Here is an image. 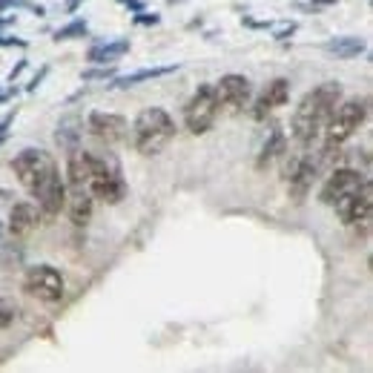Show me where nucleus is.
<instances>
[{
    "instance_id": "f257e3e1",
    "label": "nucleus",
    "mask_w": 373,
    "mask_h": 373,
    "mask_svg": "<svg viewBox=\"0 0 373 373\" xmlns=\"http://www.w3.org/2000/svg\"><path fill=\"white\" fill-rule=\"evenodd\" d=\"M12 170L20 181V186L26 190L35 204L40 207L43 219L61 216L63 201H66V181L61 175L58 161L38 147H26L12 158Z\"/></svg>"
},
{
    "instance_id": "f03ea898",
    "label": "nucleus",
    "mask_w": 373,
    "mask_h": 373,
    "mask_svg": "<svg viewBox=\"0 0 373 373\" xmlns=\"http://www.w3.org/2000/svg\"><path fill=\"white\" fill-rule=\"evenodd\" d=\"M342 98H344V89L339 81H324V84L313 86L293 109V118H290L293 141L299 147H310L322 135L324 124H328V118L333 115V109Z\"/></svg>"
},
{
    "instance_id": "7ed1b4c3",
    "label": "nucleus",
    "mask_w": 373,
    "mask_h": 373,
    "mask_svg": "<svg viewBox=\"0 0 373 373\" xmlns=\"http://www.w3.org/2000/svg\"><path fill=\"white\" fill-rule=\"evenodd\" d=\"M175 118L164 109V106H147L135 115V121H132V147L138 155H161L170 144H173V138H175Z\"/></svg>"
},
{
    "instance_id": "20e7f679",
    "label": "nucleus",
    "mask_w": 373,
    "mask_h": 373,
    "mask_svg": "<svg viewBox=\"0 0 373 373\" xmlns=\"http://www.w3.org/2000/svg\"><path fill=\"white\" fill-rule=\"evenodd\" d=\"M367 112H370V98H342L333 109V115L328 118V124H324L322 129V138H324V144L322 150L324 152H331V155H339V150L351 141V138L359 132V127L365 124L367 118Z\"/></svg>"
},
{
    "instance_id": "39448f33",
    "label": "nucleus",
    "mask_w": 373,
    "mask_h": 373,
    "mask_svg": "<svg viewBox=\"0 0 373 373\" xmlns=\"http://www.w3.org/2000/svg\"><path fill=\"white\" fill-rule=\"evenodd\" d=\"M86 190L92 193L95 201H104L109 207L121 204L127 198V181H124V173L118 167V161H115L112 155H98L95 173H92Z\"/></svg>"
},
{
    "instance_id": "423d86ee",
    "label": "nucleus",
    "mask_w": 373,
    "mask_h": 373,
    "mask_svg": "<svg viewBox=\"0 0 373 373\" xmlns=\"http://www.w3.org/2000/svg\"><path fill=\"white\" fill-rule=\"evenodd\" d=\"M20 287H23V293H26V296H32L38 301H46V305H55V301H61L63 293H66L63 276L52 264L26 267V270H23V278H20Z\"/></svg>"
},
{
    "instance_id": "0eeeda50",
    "label": "nucleus",
    "mask_w": 373,
    "mask_h": 373,
    "mask_svg": "<svg viewBox=\"0 0 373 373\" xmlns=\"http://www.w3.org/2000/svg\"><path fill=\"white\" fill-rule=\"evenodd\" d=\"M219 101H216V89L213 84H201L193 98L186 101L184 106V127L190 135H207L209 129H213L216 118H219Z\"/></svg>"
},
{
    "instance_id": "6e6552de",
    "label": "nucleus",
    "mask_w": 373,
    "mask_h": 373,
    "mask_svg": "<svg viewBox=\"0 0 373 373\" xmlns=\"http://www.w3.org/2000/svg\"><path fill=\"white\" fill-rule=\"evenodd\" d=\"M331 158H333V155L324 152V150L301 155V161H299L296 170H293L290 178H287V196H290L293 204H305V201H308V196L313 193V184L319 181L324 164H328Z\"/></svg>"
},
{
    "instance_id": "1a4fd4ad",
    "label": "nucleus",
    "mask_w": 373,
    "mask_h": 373,
    "mask_svg": "<svg viewBox=\"0 0 373 373\" xmlns=\"http://www.w3.org/2000/svg\"><path fill=\"white\" fill-rule=\"evenodd\" d=\"M336 209V219L344 227H370V213H373V181L367 178L365 184H359L354 193H347L342 198H336L331 204Z\"/></svg>"
},
{
    "instance_id": "9d476101",
    "label": "nucleus",
    "mask_w": 373,
    "mask_h": 373,
    "mask_svg": "<svg viewBox=\"0 0 373 373\" xmlns=\"http://www.w3.org/2000/svg\"><path fill=\"white\" fill-rule=\"evenodd\" d=\"M370 175L367 170H359V167H347V164H336V170L328 173L324 184L319 186V204H333L336 198L354 193L359 184H365Z\"/></svg>"
},
{
    "instance_id": "9b49d317",
    "label": "nucleus",
    "mask_w": 373,
    "mask_h": 373,
    "mask_svg": "<svg viewBox=\"0 0 373 373\" xmlns=\"http://www.w3.org/2000/svg\"><path fill=\"white\" fill-rule=\"evenodd\" d=\"M216 101H219V109H230V112H241L244 106H250L253 101V84L247 75H239V72H230V75H221L216 84Z\"/></svg>"
},
{
    "instance_id": "f8f14e48",
    "label": "nucleus",
    "mask_w": 373,
    "mask_h": 373,
    "mask_svg": "<svg viewBox=\"0 0 373 373\" xmlns=\"http://www.w3.org/2000/svg\"><path fill=\"white\" fill-rule=\"evenodd\" d=\"M86 129H89V135L95 138V141H101L106 147H115V144L127 141V135H129V124H127L124 115H118V112H101V109L89 112Z\"/></svg>"
},
{
    "instance_id": "ddd939ff",
    "label": "nucleus",
    "mask_w": 373,
    "mask_h": 373,
    "mask_svg": "<svg viewBox=\"0 0 373 373\" xmlns=\"http://www.w3.org/2000/svg\"><path fill=\"white\" fill-rule=\"evenodd\" d=\"M287 101H290V81H287V78H273V81L262 89V95L255 98V101H250L253 121H264L270 112L287 106Z\"/></svg>"
},
{
    "instance_id": "4468645a",
    "label": "nucleus",
    "mask_w": 373,
    "mask_h": 373,
    "mask_svg": "<svg viewBox=\"0 0 373 373\" xmlns=\"http://www.w3.org/2000/svg\"><path fill=\"white\" fill-rule=\"evenodd\" d=\"M40 221H43V213H40V207L35 201H15L9 207V224H6V230H9L12 239L23 241V239H29L32 232L40 227Z\"/></svg>"
},
{
    "instance_id": "2eb2a0df",
    "label": "nucleus",
    "mask_w": 373,
    "mask_h": 373,
    "mask_svg": "<svg viewBox=\"0 0 373 373\" xmlns=\"http://www.w3.org/2000/svg\"><path fill=\"white\" fill-rule=\"evenodd\" d=\"M63 213L75 227H86L95 213V198L86 186H66V201H63Z\"/></svg>"
},
{
    "instance_id": "dca6fc26",
    "label": "nucleus",
    "mask_w": 373,
    "mask_h": 373,
    "mask_svg": "<svg viewBox=\"0 0 373 373\" xmlns=\"http://www.w3.org/2000/svg\"><path fill=\"white\" fill-rule=\"evenodd\" d=\"M129 52V38H115V40H101L89 46L86 61L89 63H118Z\"/></svg>"
},
{
    "instance_id": "f3484780",
    "label": "nucleus",
    "mask_w": 373,
    "mask_h": 373,
    "mask_svg": "<svg viewBox=\"0 0 373 373\" xmlns=\"http://www.w3.org/2000/svg\"><path fill=\"white\" fill-rule=\"evenodd\" d=\"M178 69V63H170V66H147V69H135V72H127V75H115L109 81L112 89H129V86H138L144 81H155V78H164V75H173Z\"/></svg>"
},
{
    "instance_id": "a211bd4d",
    "label": "nucleus",
    "mask_w": 373,
    "mask_h": 373,
    "mask_svg": "<svg viewBox=\"0 0 373 373\" xmlns=\"http://www.w3.org/2000/svg\"><path fill=\"white\" fill-rule=\"evenodd\" d=\"M81 138H84V118L81 115H63V118L58 121V129H55V141L63 152L81 147Z\"/></svg>"
},
{
    "instance_id": "6ab92c4d",
    "label": "nucleus",
    "mask_w": 373,
    "mask_h": 373,
    "mask_svg": "<svg viewBox=\"0 0 373 373\" xmlns=\"http://www.w3.org/2000/svg\"><path fill=\"white\" fill-rule=\"evenodd\" d=\"M367 49V40L356 38V35H342V38H331L324 43V52L339 58V61H354Z\"/></svg>"
},
{
    "instance_id": "aec40b11",
    "label": "nucleus",
    "mask_w": 373,
    "mask_h": 373,
    "mask_svg": "<svg viewBox=\"0 0 373 373\" xmlns=\"http://www.w3.org/2000/svg\"><path fill=\"white\" fill-rule=\"evenodd\" d=\"M26 255H23V247L17 244V239L9 236L6 224L0 221V270H20Z\"/></svg>"
},
{
    "instance_id": "412c9836",
    "label": "nucleus",
    "mask_w": 373,
    "mask_h": 373,
    "mask_svg": "<svg viewBox=\"0 0 373 373\" xmlns=\"http://www.w3.org/2000/svg\"><path fill=\"white\" fill-rule=\"evenodd\" d=\"M285 147H287L285 129L282 127H273L270 135H267V141H264V147H262V152H259V158H255V170H264L270 161H276L278 155L285 152Z\"/></svg>"
},
{
    "instance_id": "4be33fe9",
    "label": "nucleus",
    "mask_w": 373,
    "mask_h": 373,
    "mask_svg": "<svg viewBox=\"0 0 373 373\" xmlns=\"http://www.w3.org/2000/svg\"><path fill=\"white\" fill-rule=\"evenodd\" d=\"M86 32H89V26H86V20H81V17H75V20H69L66 26H61V29H55V43H61V40H78V38H86Z\"/></svg>"
},
{
    "instance_id": "5701e85b",
    "label": "nucleus",
    "mask_w": 373,
    "mask_h": 373,
    "mask_svg": "<svg viewBox=\"0 0 373 373\" xmlns=\"http://www.w3.org/2000/svg\"><path fill=\"white\" fill-rule=\"evenodd\" d=\"M115 75V63H95V69H86V72H81V81L89 84V81H112Z\"/></svg>"
},
{
    "instance_id": "b1692460",
    "label": "nucleus",
    "mask_w": 373,
    "mask_h": 373,
    "mask_svg": "<svg viewBox=\"0 0 373 373\" xmlns=\"http://www.w3.org/2000/svg\"><path fill=\"white\" fill-rule=\"evenodd\" d=\"M12 322H15V305H12L9 299H3V296H0V331H3V328H9Z\"/></svg>"
},
{
    "instance_id": "393cba45",
    "label": "nucleus",
    "mask_w": 373,
    "mask_h": 373,
    "mask_svg": "<svg viewBox=\"0 0 373 373\" xmlns=\"http://www.w3.org/2000/svg\"><path fill=\"white\" fill-rule=\"evenodd\" d=\"M135 26H155V23H161V15H155V12H135Z\"/></svg>"
},
{
    "instance_id": "a878e982",
    "label": "nucleus",
    "mask_w": 373,
    "mask_h": 373,
    "mask_svg": "<svg viewBox=\"0 0 373 373\" xmlns=\"http://www.w3.org/2000/svg\"><path fill=\"white\" fill-rule=\"evenodd\" d=\"M6 9H32L35 12L29 0H0V12H6Z\"/></svg>"
},
{
    "instance_id": "bb28decb",
    "label": "nucleus",
    "mask_w": 373,
    "mask_h": 373,
    "mask_svg": "<svg viewBox=\"0 0 373 373\" xmlns=\"http://www.w3.org/2000/svg\"><path fill=\"white\" fill-rule=\"evenodd\" d=\"M46 75H49V66H40V72H38V75H35V78L26 84V92H35V89L43 84V78H46Z\"/></svg>"
},
{
    "instance_id": "cd10ccee",
    "label": "nucleus",
    "mask_w": 373,
    "mask_h": 373,
    "mask_svg": "<svg viewBox=\"0 0 373 373\" xmlns=\"http://www.w3.org/2000/svg\"><path fill=\"white\" fill-rule=\"evenodd\" d=\"M118 3H121L124 9H129L132 15H135V12H144V9H147V3H144V0H118Z\"/></svg>"
},
{
    "instance_id": "c85d7f7f",
    "label": "nucleus",
    "mask_w": 373,
    "mask_h": 373,
    "mask_svg": "<svg viewBox=\"0 0 373 373\" xmlns=\"http://www.w3.org/2000/svg\"><path fill=\"white\" fill-rule=\"evenodd\" d=\"M296 29H299L296 23H287V26H282V29H278L273 38H276V40H287V38H293V35H296Z\"/></svg>"
},
{
    "instance_id": "c756f323",
    "label": "nucleus",
    "mask_w": 373,
    "mask_h": 373,
    "mask_svg": "<svg viewBox=\"0 0 373 373\" xmlns=\"http://www.w3.org/2000/svg\"><path fill=\"white\" fill-rule=\"evenodd\" d=\"M26 66H29V61H26V58H23V61H17V63H15V69L9 72V84H15V81L23 75V69H26Z\"/></svg>"
},
{
    "instance_id": "7c9ffc66",
    "label": "nucleus",
    "mask_w": 373,
    "mask_h": 373,
    "mask_svg": "<svg viewBox=\"0 0 373 373\" xmlns=\"http://www.w3.org/2000/svg\"><path fill=\"white\" fill-rule=\"evenodd\" d=\"M0 46H20V49H26L29 40H23V38H3V35H0Z\"/></svg>"
},
{
    "instance_id": "2f4dec72",
    "label": "nucleus",
    "mask_w": 373,
    "mask_h": 373,
    "mask_svg": "<svg viewBox=\"0 0 373 373\" xmlns=\"http://www.w3.org/2000/svg\"><path fill=\"white\" fill-rule=\"evenodd\" d=\"M15 115H17V109H12V112L6 115V118L0 121V138H6V135H9V127H12V121H15Z\"/></svg>"
},
{
    "instance_id": "473e14b6",
    "label": "nucleus",
    "mask_w": 373,
    "mask_h": 373,
    "mask_svg": "<svg viewBox=\"0 0 373 373\" xmlns=\"http://www.w3.org/2000/svg\"><path fill=\"white\" fill-rule=\"evenodd\" d=\"M339 0H310V9L319 12V9H328V6H336Z\"/></svg>"
},
{
    "instance_id": "72a5a7b5",
    "label": "nucleus",
    "mask_w": 373,
    "mask_h": 373,
    "mask_svg": "<svg viewBox=\"0 0 373 373\" xmlns=\"http://www.w3.org/2000/svg\"><path fill=\"white\" fill-rule=\"evenodd\" d=\"M81 3H84V0H66V12H69V15H75Z\"/></svg>"
},
{
    "instance_id": "f704fd0d",
    "label": "nucleus",
    "mask_w": 373,
    "mask_h": 373,
    "mask_svg": "<svg viewBox=\"0 0 373 373\" xmlns=\"http://www.w3.org/2000/svg\"><path fill=\"white\" fill-rule=\"evenodd\" d=\"M15 92H17V89H0V104H3V101H9V98L15 95Z\"/></svg>"
},
{
    "instance_id": "c9c22d12",
    "label": "nucleus",
    "mask_w": 373,
    "mask_h": 373,
    "mask_svg": "<svg viewBox=\"0 0 373 373\" xmlns=\"http://www.w3.org/2000/svg\"><path fill=\"white\" fill-rule=\"evenodd\" d=\"M12 20H15V17H0V29H3V26H9Z\"/></svg>"
},
{
    "instance_id": "e433bc0d",
    "label": "nucleus",
    "mask_w": 373,
    "mask_h": 373,
    "mask_svg": "<svg viewBox=\"0 0 373 373\" xmlns=\"http://www.w3.org/2000/svg\"><path fill=\"white\" fill-rule=\"evenodd\" d=\"M3 144H6V138H0V147H3Z\"/></svg>"
}]
</instances>
